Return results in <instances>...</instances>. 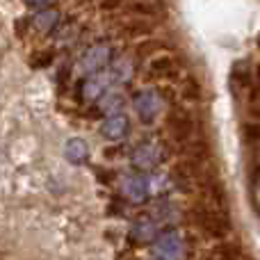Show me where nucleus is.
<instances>
[{
	"label": "nucleus",
	"instance_id": "13",
	"mask_svg": "<svg viewBox=\"0 0 260 260\" xmlns=\"http://www.w3.org/2000/svg\"><path fill=\"white\" fill-rule=\"evenodd\" d=\"M144 32H151V23L142 21V18H137V21L128 23L126 25V35L128 37H137V35H144Z\"/></svg>",
	"mask_w": 260,
	"mask_h": 260
},
{
	"label": "nucleus",
	"instance_id": "12",
	"mask_svg": "<svg viewBox=\"0 0 260 260\" xmlns=\"http://www.w3.org/2000/svg\"><path fill=\"white\" fill-rule=\"evenodd\" d=\"M183 96H185V99H187V101H194V103H197V101H201V96H203V91H201V85H199V82L194 80V78H189V80L185 82Z\"/></svg>",
	"mask_w": 260,
	"mask_h": 260
},
{
	"label": "nucleus",
	"instance_id": "6",
	"mask_svg": "<svg viewBox=\"0 0 260 260\" xmlns=\"http://www.w3.org/2000/svg\"><path fill=\"white\" fill-rule=\"evenodd\" d=\"M231 80H233V85H238L240 89H249V80H251L249 67H244V64H235L233 71H231Z\"/></svg>",
	"mask_w": 260,
	"mask_h": 260
},
{
	"label": "nucleus",
	"instance_id": "11",
	"mask_svg": "<svg viewBox=\"0 0 260 260\" xmlns=\"http://www.w3.org/2000/svg\"><path fill=\"white\" fill-rule=\"evenodd\" d=\"M135 160H137L139 165H144V167H151V165H157L160 155L155 153V148L153 146H146V148H142V151L135 155Z\"/></svg>",
	"mask_w": 260,
	"mask_h": 260
},
{
	"label": "nucleus",
	"instance_id": "4",
	"mask_svg": "<svg viewBox=\"0 0 260 260\" xmlns=\"http://www.w3.org/2000/svg\"><path fill=\"white\" fill-rule=\"evenodd\" d=\"M155 110H157V101L153 94H142L137 99V112L144 121H148V119L155 114Z\"/></svg>",
	"mask_w": 260,
	"mask_h": 260
},
{
	"label": "nucleus",
	"instance_id": "3",
	"mask_svg": "<svg viewBox=\"0 0 260 260\" xmlns=\"http://www.w3.org/2000/svg\"><path fill=\"white\" fill-rule=\"evenodd\" d=\"M206 260H249V256H244L242 247L235 242H221L217 244L212 251L206 253Z\"/></svg>",
	"mask_w": 260,
	"mask_h": 260
},
{
	"label": "nucleus",
	"instance_id": "1",
	"mask_svg": "<svg viewBox=\"0 0 260 260\" xmlns=\"http://www.w3.org/2000/svg\"><path fill=\"white\" fill-rule=\"evenodd\" d=\"M189 217H192L194 226H197L206 238L224 240L226 235H231V231H233V224H231L229 217H226L224 212L215 210V208L206 206V203H194L192 210H189Z\"/></svg>",
	"mask_w": 260,
	"mask_h": 260
},
{
	"label": "nucleus",
	"instance_id": "9",
	"mask_svg": "<svg viewBox=\"0 0 260 260\" xmlns=\"http://www.w3.org/2000/svg\"><path fill=\"white\" fill-rule=\"evenodd\" d=\"M165 48V44H162L160 39H146V41H139L137 48H135V53L137 55H153V53H160V50Z\"/></svg>",
	"mask_w": 260,
	"mask_h": 260
},
{
	"label": "nucleus",
	"instance_id": "5",
	"mask_svg": "<svg viewBox=\"0 0 260 260\" xmlns=\"http://www.w3.org/2000/svg\"><path fill=\"white\" fill-rule=\"evenodd\" d=\"M126 130H128V123H126V119H123V117L108 119V121H105V126H103V133L108 135V137H112V139H119L121 135H126Z\"/></svg>",
	"mask_w": 260,
	"mask_h": 260
},
{
	"label": "nucleus",
	"instance_id": "15",
	"mask_svg": "<svg viewBox=\"0 0 260 260\" xmlns=\"http://www.w3.org/2000/svg\"><path fill=\"white\" fill-rule=\"evenodd\" d=\"M249 103H251V108H260V85L249 87Z\"/></svg>",
	"mask_w": 260,
	"mask_h": 260
},
{
	"label": "nucleus",
	"instance_id": "8",
	"mask_svg": "<svg viewBox=\"0 0 260 260\" xmlns=\"http://www.w3.org/2000/svg\"><path fill=\"white\" fill-rule=\"evenodd\" d=\"M123 189H126V194L130 199H135V201H142L144 194H146V185H144L142 178H128Z\"/></svg>",
	"mask_w": 260,
	"mask_h": 260
},
{
	"label": "nucleus",
	"instance_id": "2",
	"mask_svg": "<svg viewBox=\"0 0 260 260\" xmlns=\"http://www.w3.org/2000/svg\"><path fill=\"white\" fill-rule=\"evenodd\" d=\"M169 133L171 137L176 139V142L180 144H189V139H192V133H194V121L189 114L180 112V110H176V112H171L169 117Z\"/></svg>",
	"mask_w": 260,
	"mask_h": 260
},
{
	"label": "nucleus",
	"instance_id": "10",
	"mask_svg": "<svg viewBox=\"0 0 260 260\" xmlns=\"http://www.w3.org/2000/svg\"><path fill=\"white\" fill-rule=\"evenodd\" d=\"M151 69L153 73H169V71H176V67H174V59L171 57H167V55H160V57H155L151 62Z\"/></svg>",
	"mask_w": 260,
	"mask_h": 260
},
{
	"label": "nucleus",
	"instance_id": "16",
	"mask_svg": "<svg viewBox=\"0 0 260 260\" xmlns=\"http://www.w3.org/2000/svg\"><path fill=\"white\" fill-rule=\"evenodd\" d=\"M256 76L260 78V64H258V67H256Z\"/></svg>",
	"mask_w": 260,
	"mask_h": 260
},
{
	"label": "nucleus",
	"instance_id": "7",
	"mask_svg": "<svg viewBox=\"0 0 260 260\" xmlns=\"http://www.w3.org/2000/svg\"><path fill=\"white\" fill-rule=\"evenodd\" d=\"M67 157L71 162H80L87 157V146L82 139H71V142L67 144Z\"/></svg>",
	"mask_w": 260,
	"mask_h": 260
},
{
	"label": "nucleus",
	"instance_id": "14",
	"mask_svg": "<svg viewBox=\"0 0 260 260\" xmlns=\"http://www.w3.org/2000/svg\"><path fill=\"white\" fill-rule=\"evenodd\" d=\"M242 135L247 139V144H258L260 142V123H244Z\"/></svg>",
	"mask_w": 260,
	"mask_h": 260
}]
</instances>
